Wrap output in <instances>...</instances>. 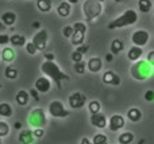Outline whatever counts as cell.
Returning a JSON list of instances; mask_svg holds the SVG:
<instances>
[{"label": "cell", "mask_w": 154, "mask_h": 144, "mask_svg": "<svg viewBox=\"0 0 154 144\" xmlns=\"http://www.w3.org/2000/svg\"><path fill=\"white\" fill-rule=\"evenodd\" d=\"M29 93H30V97H32V98H34L35 101H38V100H39V92H38L35 88H34V89H31V90H30Z\"/></svg>", "instance_id": "42"}, {"label": "cell", "mask_w": 154, "mask_h": 144, "mask_svg": "<svg viewBox=\"0 0 154 144\" xmlns=\"http://www.w3.org/2000/svg\"><path fill=\"white\" fill-rule=\"evenodd\" d=\"M0 88H2V84H0Z\"/></svg>", "instance_id": "55"}, {"label": "cell", "mask_w": 154, "mask_h": 144, "mask_svg": "<svg viewBox=\"0 0 154 144\" xmlns=\"http://www.w3.org/2000/svg\"><path fill=\"white\" fill-rule=\"evenodd\" d=\"M87 69L89 70L91 73H93V74L101 72V69H103V61H101V58H99V57L91 58L89 61L87 62Z\"/></svg>", "instance_id": "14"}, {"label": "cell", "mask_w": 154, "mask_h": 144, "mask_svg": "<svg viewBox=\"0 0 154 144\" xmlns=\"http://www.w3.org/2000/svg\"><path fill=\"white\" fill-rule=\"evenodd\" d=\"M0 59H2V50H0Z\"/></svg>", "instance_id": "53"}, {"label": "cell", "mask_w": 154, "mask_h": 144, "mask_svg": "<svg viewBox=\"0 0 154 144\" xmlns=\"http://www.w3.org/2000/svg\"><path fill=\"white\" fill-rule=\"evenodd\" d=\"M114 54H107V55H106V61L107 62H112V59H114Z\"/></svg>", "instance_id": "46"}, {"label": "cell", "mask_w": 154, "mask_h": 144, "mask_svg": "<svg viewBox=\"0 0 154 144\" xmlns=\"http://www.w3.org/2000/svg\"><path fill=\"white\" fill-rule=\"evenodd\" d=\"M48 110H49V115L54 119H65L70 115V112L65 108V105L61 101H58V100L51 101L48 107Z\"/></svg>", "instance_id": "6"}, {"label": "cell", "mask_w": 154, "mask_h": 144, "mask_svg": "<svg viewBox=\"0 0 154 144\" xmlns=\"http://www.w3.org/2000/svg\"><path fill=\"white\" fill-rule=\"evenodd\" d=\"M97 1H100V3H104V1H106V0H97Z\"/></svg>", "instance_id": "52"}, {"label": "cell", "mask_w": 154, "mask_h": 144, "mask_svg": "<svg viewBox=\"0 0 154 144\" xmlns=\"http://www.w3.org/2000/svg\"><path fill=\"white\" fill-rule=\"evenodd\" d=\"M82 54L81 53H79L77 50H75V51H72V54H70V58H72V61L75 62V63H77V62H81L82 61Z\"/></svg>", "instance_id": "37"}, {"label": "cell", "mask_w": 154, "mask_h": 144, "mask_svg": "<svg viewBox=\"0 0 154 144\" xmlns=\"http://www.w3.org/2000/svg\"><path fill=\"white\" fill-rule=\"evenodd\" d=\"M153 8L152 0H138V10L142 13H147Z\"/></svg>", "instance_id": "28"}, {"label": "cell", "mask_w": 154, "mask_h": 144, "mask_svg": "<svg viewBox=\"0 0 154 144\" xmlns=\"http://www.w3.org/2000/svg\"><path fill=\"white\" fill-rule=\"evenodd\" d=\"M32 134H34L35 139H41V137H43V135H45V129L43 128H34Z\"/></svg>", "instance_id": "39"}, {"label": "cell", "mask_w": 154, "mask_h": 144, "mask_svg": "<svg viewBox=\"0 0 154 144\" xmlns=\"http://www.w3.org/2000/svg\"><path fill=\"white\" fill-rule=\"evenodd\" d=\"M10 134V125L5 121H0V137H4Z\"/></svg>", "instance_id": "33"}, {"label": "cell", "mask_w": 154, "mask_h": 144, "mask_svg": "<svg viewBox=\"0 0 154 144\" xmlns=\"http://www.w3.org/2000/svg\"><path fill=\"white\" fill-rule=\"evenodd\" d=\"M14 115V109L8 102H2L0 104V116L2 117H11Z\"/></svg>", "instance_id": "25"}, {"label": "cell", "mask_w": 154, "mask_h": 144, "mask_svg": "<svg viewBox=\"0 0 154 144\" xmlns=\"http://www.w3.org/2000/svg\"><path fill=\"white\" fill-rule=\"evenodd\" d=\"M54 54H51V53H48V54H45V61H54Z\"/></svg>", "instance_id": "44"}, {"label": "cell", "mask_w": 154, "mask_h": 144, "mask_svg": "<svg viewBox=\"0 0 154 144\" xmlns=\"http://www.w3.org/2000/svg\"><path fill=\"white\" fill-rule=\"evenodd\" d=\"M2 59L7 63H11V62L15 59V51L11 47H4L2 50Z\"/></svg>", "instance_id": "23"}, {"label": "cell", "mask_w": 154, "mask_h": 144, "mask_svg": "<svg viewBox=\"0 0 154 144\" xmlns=\"http://www.w3.org/2000/svg\"><path fill=\"white\" fill-rule=\"evenodd\" d=\"M80 144H93L92 142H91L88 137H82L81 140H80Z\"/></svg>", "instance_id": "45"}, {"label": "cell", "mask_w": 154, "mask_h": 144, "mask_svg": "<svg viewBox=\"0 0 154 144\" xmlns=\"http://www.w3.org/2000/svg\"><path fill=\"white\" fill-rule=\"evenodd\" d=\"M149 39H150V35L146 30H137L131 35V42L134 43V46H138V47L146 46Z\"/></svg>", "instance_id": "8"}, {"label": "cell", "mask_w": 154, "mask_h": 144, "mask_svg": "<svg viewBox=\"0 0 154 144\" xmlns=\"http://www.w3.org/2000/svg\"><path fill=\"white\" fill-rule=\"evenodd\" d=\"M10 35L7 34H0V46H5L10 43Z\"/></svg>", "instance_id": "40"}, {"label": "cell", "mask_w": 154, "mask_h": 144, "mask_svg": "<svg viewBox=\"0 0 154 144\" xmlns=\"http://www.w3.org/2000/svg\"><path fill=\"white\" fill-rule=\"evenodd\" d=\"M26 1H30V0H26Z\"/></svg>", "instance_id": "56"}, {"label": "cell", "mask_w": 154, "mask_h": 144, "mask_svg": "<svg viewBox=\"0 0 154 144\" xmlns=\"http://www.w3.org/2000/svg\"><path fill=\"white\" fill-rule=\"evenodd\" d=\"M16 13L15 12H12V11H7V12H4L2 15V19L0 20L4 23V26H8V27H11V26H14V24L16 23Z\"/></svg>", "instance_id": "18"}, {"label": "cell", "mask_w": 154, "mask_h": 144, "mask_svg": "<svg viewBox=\"0 0 154 144\" xmlns=\"http://www.w3.org/2000/svg\"><path fill=\"white\" fill-rule=\"evenodd\" d=\"M143 55V47H138V46H131L127 51V58L131 62H137L142 58Z\"/></svg>", "instance_id": "15"}, {"label": "cell", "mask_w": 154, "mask_h": 144, "mask_svg": "<svg viewBox=\"0 0 154 144\" xmlns=\"http://www.w3.org/2000/svg\"><path fill=\"white\" fill-rule=\"evenodd\" d=\"M82 12L88 22L97 19L103 12V4L97 0H85L82 4Z\"/></svg>", "instance_id": "4"}, {"label": "cell", "mask_w": 154, "mask_h": 144, "mask_svg": "<svg viewBox=\"0 0 154 144\" xmlns=\"http://www.w3.org/2000/svg\"><path fill=\"white\" fill-rule=\"evenodd\" d=\"M130 74H131V77L137 81H146L147 78L152 77L153 66L146 59H139V61L134 62V63L131 65Z\"/></svg>", "instance_id": "2"}, {"label": "cell", "mask_w": 154, "mask_h": 144, "mask_svg": "<svg viewBox=\"0 0 154 144\" xmlns=\"http://www.w3.org/2000/svg\"><path fill=\"white\" fill-rule=\"evenodd\" d=\"M89 121L93 127H96V128H99V129H104L107 125H108V120H107L106 115L101 112L95 113V115H91Z\"/></svg>", "instance_id": "12"}, {"label": "cell", "mask_w": 154, "mask_h": 144, "mask_svg": "<svg viewBox=\"0 0 154 144\" xmlns=\"http://www.w3.org/2000/svg\"><path fill=\"white\" fill-rule=\"evenodd\" d=\"M0 144H2V137H0Z\"/></svg>", "instance_id": "54"}, {"label": "cell", "mask_w": 154, "mask_h": 144, "mask_svg": "<svg viewBox=\"0 0 154 144\" xmlns=\"http://www.w3.org/2000/svg\"><path fill=\"white\" fill-rule=\"evenodd\" d=\"M4 75L8 80H16V78H18V70L14 66H7L4 70Z\"/></svg>", "instance_id": "30"}, {"label": "cell", "mask_w": 154, "mask_h": 144, "mask_svg": "<svg viewBox=\"0 0 154 144\" xmlns=\"http://www.w3.org/2000/svg\"><path fill=\"white\" fill-rule=\"evenodd\" d=\"M34 88L37 89L39 93H48V92L51 89V80L50 78H48L46 75L39 77L37 81H35Z\"/></svg>", "instance_id": "13"}, {"label": "cell", "mask_w": 154, "mask_h": 144, "mask_svg": "<svg viewBox=\"0 0 154 144\" xmlns=\"http://www.w3.org/2000/svg\"><path fill=\"white\" fill-rule=\"evenodd\" d=\"M53 7V3L51 0H37V8L41 11V12H49Z\"/></svg>", "instance_id": "26"}, {"label": "cell", "mask_w": 154, "mask_h": 144, "mask_svg": "<svg viewBox=\"0 0 154 144\" xmlns=\"http://www.w3.org/2000/svg\"><path fill=\"white\" fill-rule=\"evenodd\" d=\"M101 81H103L106 85H111V86H119L120 85V77L112 70H107V72L103 73V77H101Z\"/></svg>", "instance_id": "11"}, {"label": "cell", "mask_w": 154, "mask_h": 144, "mask_svg": "<svg viewBox=\"0 0 154 144\" xmlns=\"http://www.w3.org/2000/svg\"><path fill=\"white\" fill-rule=\"evenodd\" d=\"M10 43L14 46V47H23V46H26L27 40H26V37L22 34H14L11 35L10 38Z\"/></svg>", "instance_id": "19"}, {"label": "cell", "mask_w": 154, "mask_h": 144, "mask_svg": "<svg viewBox=\"0 0 154 144\" xmlns=\"http://www.w3.org/2000/svg\"><path fill=\"white\" fill-rule=\"evenodd\" d=\"M24 47H26L27 54H30V55H35V54L38 53L37 47H35V45H34V43H32V42H27Z\"/></svg>", "instance_id": "34"}, {"label": "cell", "mask_w": 154, "mask_h": 144, "mask_svg": "<svg viewBox=\"0 0 154 144\" xmlns=\"http://www.w3.org/2000/svg\"><path fill=\"white\" fill-rule=\"evenodd\" d=\"M115 3H122V1H125V0H114Z\"/></svg>", "instance_id": "51"}, {"label": "cell", "mask_w": 154, "mask_h": 144, "mask_svg": "<svg viewBox=\"0 0 154 144\" xmlns=\"http://www.w3.org/2000/svg\"><path fill=\"white\" fill-rule=\"evenodd\" d=\"M127 119L133 123H138L142 120V110L139 108H130L127 110Z\"/></svg>", "instance_id": "20"}, {"label": "cell", "mask_w": 154, "mask_h": 144, "mask_svg": "<svg viewBox=\"0 0 154 144\" xmlns=\"http://www.w3.org/2000/svg\"><path fill=\"white\" fill-rule=\"evenodd\" d=\"M73 30L75 31H80V32H87V26H85L84 22H76L73 24Z\"/></svg>", "instance_id": "36"}, {"label": "cell", "mask_w": 154, "mask_h": 144, "mask_svg": "<svg viewBox=\"0 0 154 144\" xmlns=\"http://www.w3.org/2000/svg\"><path fill=\"white\" fill-rule=\"evenodd\" d=\"M14 127H15V129H22V123H19V121H16V123H15V125H14Z\"/></svg>", "instance_id": "48"}, {"label": "cell", "mask_w": 154, "mask_h": 144, "mask_svg": "<svg viewBox=\"0 0 154 144\" xmlns=\"http://www.w3.org/2000/svg\"><path fill=\"white\" fill-rule=\"evenodd\" d=\"M109 50H111V54H114V55L120 54L123 50H125V43H123V40L122 39H114L111 42Z\"/></svg>", "instance_id": "22"}, {"label": "cell", "mask_w": 154, "mask_h": 144, "mask_svg": "<svg viewBox=\"0 0 154 144\" xmlns=\"http://www.w3.org/2000/svg\"><path fill=\"white\" fill-rule=\"evenodd\" d=\"M15 100H16V102H18V105H20V107H26L30 101V93L26 92V90H19L15 96Z\"/></svg>", "instance_id": "21"}, {"label": "cell", "mask_w": 154, "mask_h": 144, "mask_svg": "<svg viewBox=\"0 0 154 144\" xmlns=\"http://www.w3.org/2000/svg\"><path fill=\"white\" fill-rule=\"evenodd\" d=\"M41 72H42L48 78H50L51 81H54L60 89H61V81L70 80L69 75H68L66 73L62 72V70L60 69V66L54 61H45L42 65H41Z\"/></svg>", "instance_id": "1"}, {"label": "cell", "mask_w": 154, "mask_h": 144, "mask_svg": "<svg viewBox=\"0 0 154 144\" xmlns=\"http://www.w3.org/2000/svg\"><path fill=\"white\" fill-rule=\"evenodd\" d=\"M146 61L149 62V63L154 67V50H152V51H149V53H147V58H146Z\"/></svg>", "instance_id": "43"}, {"label": "cell", "mask_w": 154, "mask_h": 144, "mask_svg": "<svg viewBox=\"0 0 154 144\" xmlns=\"http://www.w3.org/2000/svg\"><path fill=\"white\" fill-rule=\"evenodd\" d=\"M118 142H119V144H131L134 142V135L133 132H123V134L119 135V137H118Z\"/></svg>", "instance_id": "27"}, {"label": "cell", "mask_w": 154, "mask_h": 144, "mask_svg": "<svg viewBox=\"0 0 154 144\" xmlns=\"http://www.w3.org/2000/svg\"><path fill=\"white\" fill-rule=\"evenodd\" d=\"M73 67H75V72L77 73V74H80V75H82L85 73V70H87V63H85L84 61H81V62H77V63L73 65Z\"/></svg>", "instance_id": "32"}, {"label": "cell", "mask_w": 154, "mask_h": 144, "mask_svg": "<svg viewBox=\"0 0 154 144\" xmlns=\"http://www.w3.org/2000/svg\"><path fill=\"white\" fill-rule=\"evenodd\" d=\"M84 39H85V32H80V31H75L70 38V42H72L73 46H80L84 45Z\"/></svg>", "instance_id": "24"}, {"label": "cell", "mask_w": 154, "mask_h": 144, "mask_svg": "<svg viewBox=\"0 0 154 144\" xmlns=\"http://www.w3.org/2000/svg\"><path fill=\"white\" fill-rule=\"evenodd\" d=\"M153 20H154V18H153Z\"/></svg>", "instance_id": "57"}, {"label": "cell", "mask_w": 154, "mask_h": 144, "mask_svg": "<svg viewBox=\"0 0 154 144\" xmlns=\"http://www.w3.org/2000/svg\"><path fill=\"white\" fill-rule=\"evenodd\" d=\"M143 98L147 102H153L154 101V90H146L143 94Z\"/></svg>", "instance_id": "38"}, {"label": "cell", "mask_w": 154, "mask_h": 144, "mask_svg": "<svg viewBox=\"0 0 154 144\" xmlns=\"http://www.w3.org/2000/svg\"><path fill=\"white\" fill-rule=\"evenodd\" d=\"M68 102H69V107L72 109H81L85 105V102H87V97L81 92H75V93H72L69 96Z\"/></svg>", "instance_id": "9"}, {"label": "cell", "mask_w": 154, "mask_h": 144, "mask_svg": "<svg viewBox=\"0 0 154 144\" xmlns=\"http://www.w3.org/2000/svg\"><path fill=\"white\" fill-rule=\"evenodd\" d=\"M32 27H34V28H41V23L39 22H34V23H32Z\"/></svg>", "instance_id": "47"}, {"label": "cell", "mask_w": 154, "mask_h": 144, "mask_svg": "<svg viewBox=\"0 0 154 144\" xmlns=\"http://www.w3.org/2000/svg\"><path fill=\"white\" fill-rule=\"evenodd\" d=\"M76 50L79 51V53H81L82 55H84V54H87V51L89 50V46H88V45H85V43H84V45H80V46H77V47H76Z\"/></svg>", "instance_id": "41"}, {"label": "cell", "mask_w": 154, "mask_h": 144, "mask_svg": "<svg viewBox=\"0 0 154 144\" xmlns=\"http://www.w3.org/2000/svg\"><path fill=\"white\" fill-rule=\"evenodd\" d=\"M18 140L20 144H32L35 137H34V134H32L31 129H23V131H20V134H19Z\"/></svg>", "instance_id": "16"}, {"label": "cell", "mask_w": 154, "mask_h": 144, "mask_svg": "<svg viewBox=\"0 0 154 144\" xmlns=\"http://www.w3.org/2000/svg\"><path fill=\"white\" fill-rule=\"evenodd\" d=\"M27 121L32 128H43L48 123V117H46V113L42 108H34L30 112Z\"/></svg>", "instance_id": "5"}, {"label": "cell", "mask_w": 154, "mask_h": 144, "mask_svg": "<svg viewBox=\"0 0 154 144\" xmlns=\"http://www.w3.org/2000/svg\"><path fill=\"white\" fill-rule=\"evenodd\" d=\"M88 110L91 112V115L99 113V112L101 110V104L97 101V100H92V101L88 104Z\"/></svg>", "instance_id": "29"}, {"label": "cell", "mask_w": 154, "mask_h": 144, "mask_svg": "<svg viewBox=\"0 0 154 144\" xmlns=\"http://www.w3.org/2000/svg\"><path fill=\"white\" fill-rule=\"evenodd\" d=\"M66 1L69 3V4H72V5H73V4H77V3H79L80 0H66Z\"/></svg>", "instance_id": "49"}, {"label": "cell", "mask_w": 154, "mask_h": 144, "mask_svg": "<svg viewBox=\"0 0 154 144\" xmlns=\"http://www.w3.org/2000/svg\"><path fill=\"white\" fill-rule=\"evenodd\" d=\"M4 27H5V26H4V23H3V22L0 20V30H3V28H4Z\"/></svg>", "instance_id": "50"}, {"label": "cell", "mask_w": 154, "mask_h": 144, "mask_svg": "<svg viewBox=\"0 0 154 144\" xmlns=\"http://www.w3.org/2000/svg\"><path fill=\"white\" fill-rule=\"evenodd\" d=\"M57 13L61 18H68L72 13V4H69L68 1H62L61 4L57 7Z\"/></svg>", "instance_id": "17"}, {"label": "cell", "mask_w": 154, "mask_h": 144, "mask_svg": "<svg viewBox=\"0 0 154 144\" xmlns=\"http://www.w3.org/2000/svg\"><path fill=\"white\" fill-rule=\"evenodd\" d=\"M138 22V13L135 10H126L120 16H118L116 19H114L112 22H109L107 28L108 30H115V28H123V27L133 26Z\"/></svg>", "instance_id": "3"}, {"label": "cell", "mask_w": 154, "mask_h": 144, "mask_svg": "<svg viewBox=\"0 0 154 144\" xmlns=\"http://www.w3.org/2000/svg\"><path fill=\"white\" fill-rule=\"evenodd\" d=\"M93 144H108V137L104 134H96L92 139Z\"/></svg>", "instance_id": "31"}, {"label": "cell", "mask_w": 154, "mask_h": 144, "mask_svg": "<svg viewBox=\"0 0 154 144\" xmlns=\"http://www.w3.org/2000/svg\"><path fill=\"white\" fill-rule=\"evenodd\" d=\"M48 39H49V34L46 30H39L37 34L32 37L31 42L35 45L38 51H45L46 46H48Z\"/></svg>", "instance_id": "7"}, {"label": "cell", "mask_w": 154, "mask_h": 144, "mask_svg": "<svg viewBox=\"0 0 154 144\" xmlns=\"http://www.w3.org/2000/svg\"><path fill=\"white\" fill-rule=\"evenodd\" d=\"M125 124H126V119L122 115H112L108 120V128L109 131L116 132L120 131L125 127Z\"/></svg>", "instance_id": "10"}, {"label": "cell", "mask_w": 154, "mask_h": 144, "mask_svg": "<svg viewBox=\"0 0 154 144\" xmlns=\"http://www.w3.org/2000/svg\"><path fill=\"white\" fill-rule=\"evenodd\" d=\"M73 32H75V30H73V26H65L64 28H62V35H64L66 39H70V38H72Z\"/></svg>", "instance_id": "35"}]
</instances>
